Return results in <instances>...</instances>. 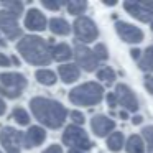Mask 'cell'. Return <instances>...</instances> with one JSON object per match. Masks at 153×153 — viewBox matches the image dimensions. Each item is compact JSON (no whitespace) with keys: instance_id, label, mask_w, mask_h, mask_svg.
<instances>
[{"instance_id":"4316f807","label":"cell","mask_w":153,"mask_h":153,"mask_svg":"<svg viewBox=\"0 0 153 153\" xmlns=\"http://www.w3.org/2000/svg\"><path fill=\"white\" fill-rule=\"evenodd\" d=\"M5 10L10 12L15 17H18V15L22 13V10H23V5H22L20 2H5Z\"/></svg>"},{"instance_id":"d6986e66","label":"cell","mask_w":153,"mask_h":153,"mask_svg":"<svg viewBox=\"0 0 153 153\" xmlns=\"http://www.w3.org/2000/svg\"><path fill=\"white\" fill-rule=\"evenodd\" d=\"M125 148H127L128 153H145V143H143L142 137L132 135L128 140H127Z\"/></svg>"},{"instance_id":"3957f363","label":"cell","mask_w":153,"mask_h":153,"mask_svg":"<svg viewBox=\"0 0 153 153\" xmlns=\"http://www.w3.org/2000/svg\"><path fill=\"white\" fill-rule=\"evenodd\" d=\"M104 97V89L100 84L97 82H86L81 84V86L74 87L69 92V100L76 105H96L102 100Z\"/></svg>"},{"instance_id":"8fae6325","label":"cell","mask_w":153,"mask_h":153,"mask_svg":"<svg viewBox=\"0 0 153 153\" xmlns=\"http://www.w3.org/2000/svg\"><path fill=\"white\" fill-rule=\"evenodd\" d=\"M115 30L119 36L127 43H140L143 40V31L138 27H133V25L125 23V22H117Z\"/></svg>"},{"instance_id":"5bb4252c","label":"cell","mask_w":153,"mask_h":153,"mask_svg":"<svg viewBox=\"0 0 153 153\" xmlns=\"http://www.w3.org/2000/svg\"><path fill=\"white\" fill-rule=\"evenodd\" d=\"M25 27L31 31H43L46 28V18L36 8H31L25 17Z\"/></svg>"},{"instance_id":"74e56055","label":"cell","mask_w":153,"mask_h":153,"mask_svg":"<svg viewBox=\"0 0 153 153\" xmlns=\"http://www.w3.org/2000/svg\"><path fill=\"white\" fill-rule=\"evenodd\" d=\"M145 7H146V8H150V10L153 12V4H145Z\"/></svg>"},{"instance_id":"4fadbf2b","label":"cell","mask_w":153,"mask_h":153,"mask_svg":"<svg viewBox=\"0 0 153 153\" xmlns=\"http://www.w3.org/2000/svg\"><path fill=\"white\" fill-rule=\"evenodd\" d=\"M91 127H92V132L97 137H105L115 128V123H114L112 119H109L105 115H96L91 120Z\"/></svg>"},{"instance_id":"e0dca14e","label":"cell","mask_w":153,"mask_h":153,"mask_svg":"<svg viewBox=\"0 0 153 153\" xmlns=\"http://www.w3.org/2000/svg\"><path fill=\"white\" fill-rule=\"evenodd\" d=\"M71 56H73V51H71V48L68 46V45H64V43L56 45V46L51 50V59L68 61V59H71Z\"/></svg>"},{"instance_id":"7c38bea8","label":"cell","mask_w":153,"mask_h":153,"mask_svg":"<svg viewBox=\"0 0 153 153\" xmlns=\"http://www.w3.org/2000/svg\"><path fill=\"white\" fill-rule=\"evenodd\" d=\"M123 8L132 15L133 18L140 22H152L153 20V12L150 8L145 7V4H135V2H125L123 4Z\"/></svg>"},{"instance_id":"4dcf8cb0","label":"cell","mask_w":153,"mask_h":153,"mask_svg":"<svg viewBox=\"0 0 153 153\" xmlns=\"http://www.w3.org/2000/svg\"><path fill=\"white\" fill-rule=\"evenodd\" d=\"M145 87L148 89V92L153 94V76H146L145 77Z\"/></svg>"},{"instance_id":"277c9868","label":"cell","mask_w":153,"mask_h":153,"mask_svg":"<svg viewBox=\"0 0 153 153\" xmlns=\"http://www.w3.org/2000/svg\"><path fill=\"white\" fill-rule=\"evenodd\" d=\"M27 87V79L23 74L18 73H7L0 76V94L7 96L8 99L22 96V91Z\"/></svg>"},{"instance_id":"d4e9b609","label":"cell","mask_w":153,"mask_h":153,"mask_svg":"<svg viewBox=\"0 0 153 153\" xmlns=\"http://www.w3.org/2000/svg\"><path fill=\"white\" fill-rule=\"evenodd\" d=\"M86 7H87L86 2H69L68 4V12L73 15H79L86 10Z\"/></svg>"},{"instance_id":"6da1fadb","label":"cell","mask_w":153,"mask_h":153,"mask_svg":"<svg viewBox=\"0 0 153 153\" xmlns=\"http://www.w3.org/2000/svg\"><path fill=\"white\" fill-rule=\"evenodd\" d=\"M30 107L33 115L38 119V122L50 128H59L66 120V109L63 104L56 102L45 97H35L30 100Z\"/></svg>"},{"instance_id":"8992f818","label":"cell","mask_w":153,"mask_h":153,"mask_svg":"<svg viewBox=\"0 0 153 153\" xmlns=\"http://www.w3.org/2000/svg\"><path fill=\"white\" fill-rule=\"evenodd\" d=\"M74 33H76V38L81 43H91V41H94L97 38L99 31H97L96 23L91 18L79 17L74 22Z\"/></svg>"},{"instance_id":"ffe728a7","label":"cell","mask_w":153,"mask_h":153,"mask_svg":"<svg viewBox=\"0 0 153 153\" xmlns=\"http://www.w3.org/2000/svg\"><path fill=\"white\" fill-rule=\"evenodd\" d=\"M138 68L142 71H153V46H148L143 51L138 61Z\"/></svg>"},{"instance_id":"ba28073f","label":"cell","mask_w":153,"mask_h":153,"mask_svg":"<svg viewBox=\"0 0 153 153\" xmlns=\"http://www.w3.org/2000/svg\"><path fill=\"white\" fill-rule=\"evenodd\" d=\"M0 30L4 31L8 40H17L22 35L17 17L12 15L10 12H7V10H0Z\"/></svg>"},{"instance_id":"ab89813d","label":"cell","mask_w":153,"mask_h":153,"mask_svg":"<svg viewBox=\"0 0 153 153\" xmlns=\"http://www.w3.org/2000/svg\"><path fill=\"white\" fill-rule=\"evenodd\" d=\"M0 46H5V41L2 40V36H0Z\"/></svg>"},{"instance_id":"9a60e30c","label":"cell","mask_w":153,"mask_h":153,"mask_svg":"<svg viewBox=\"0 0 153 153\" xmlns=\"http://www.w3.org/2000/svg\"><path fill=\"white\" fill-rule=\"evenodd\" d=\"M46 138V132L41 127H31L28 128V132L25 133L23 137V143L27 148H31V146H38L40 143H43V140Z\"/></svg>"},{"instance_id":"cb8c5ba5","label":"cell","mask_w":153,"mask_h":153,"mask_svg":"<svg viewBox=\"0 0 153 153\" xmlns=\"http://www.w3.org/2000/svg\"><path fill=\"white\" fill-rule=\"evenodd\" d=\"M13 120L20 125H28L30 123V115L27 114V110L22 109V107H17L13 110Z\"/></svg>"},{"instance_id":"603a6c76","label":"cell","mask_w":153,"mask_h":153,"mask_svg":"<svg viewBox=\"0 0 153 153\" xmlns=\"http://www.w3.org/2000/svg\"><path fill=\"white\" fill-rule=\"evenodd\" d=\"M97 77H99L100 81H104L105 84H112L114 79H115V73H114L112 68L105 66V68H102V69L97 71Z\"/></svg>"},{"instance_id":"f1b7e54d","label":"cell","mask_w":153,"mask_h":153,"mask_svg":"<svg viewBox=\"0 0 153 153\" xmlns=\"http://www.w3.org/2000/svg\"><path fill=\"white\" fill-rule=\"evenodd\" d=\"M71 120L79 127V125H82V123H84V115L81 112H77V110H74V112H71Z\"/></svg>"},{"instance_id":"2e32d148","label":"cell","mask_w":153,"mask_h":153,"mask_svg":"<svg viewBox=\"0 0 153 153\" xmlns=\"http://www.w3.org/2000/svg\"><path fill=\"white\" fill-rule=\"evenodd\" d=\"M58 73H59V77L63 79V82H66V84H71L74 81H77L79 79V74H81L79 68L76 64H63V66H59Z\"/></svg>"},{"instance_id":"7a4b0ae2","label":"cell","mask_w":153,"mask_h":153,"mask_svg":"<svg viewBox=\"0 0 153 153\" xmlns=\"http://www.w3.org/2000/svg\"><path fill=\"white\" fill-rule=\"evenodd\" d=\"M17 51L35 66H46L51 61L50 45L40 36H23L17 45Z\"/></svg>"},{"instance_id":"7402d4cb","label":"cell","mask_w":153,"mask_h":153,"mask_svg":"<svg viewBox=\"0 0 153 153\" xmlns=\"http://www.w3.org/2000/svg\"><path fill=\"white\" fill-rule=\"evenodd\" d=\"M36 79L40 84H45V86H53L56 82V74L50 69H40L36 71Z\"/></svg>"},{"instance_id":"1f68e13d","label":"cell","mask_w":153,"mask_h":153,"mask_svg":"<svg viewBox=\"0 0 153 153\" xmlns=\"http://www.w3.org/2000/svg\"><path fill=\"white\" fill-rule=\"evenodd\" d=\"M43 153H63V150H61L59 145H51L50 148H46Z\"/></svg>"},{"instance_id":"d6a6232c","label":"cell","mask_w":153,"mask_h":153,"mask_svg":"<svg viewBox=\"0 0 153 153\" xmlns=\"http://www.w3.org/2000/svg\"><path fill=\"white\" fill-rule=\"evenodd\" d=\"M10 63H12V61L8 59V58L5 56V54H2V53H0V66L7 68V66H10Z\"/></svg>"},{"instance_id":"52a82bcc","label":"cell","mask_w":153,"mask_h":153,"mask_svg":"<svg viewBox=\"0 0 153 153\" xmlns=\"http://www.w3.org/2000/svg\"><path fill=\"white\" fill-rule=\"evenodd\" d=\"M114 96H115L117 104L122 105V107H125L127 110H130V112H137V110H138V100H137L135 94L132 92V89H130L128 86L119 84V86L115 87Z\"/></svg>"},{"instance_id":"b9f144b4","label":"cell","mask_w":153,"mask_h":153,"mask_svg":"<svg viewBox=\"0 0 153 153\" xmlns=\"http://www.w3.org/2000/svg\"><path fill=\"white\" fill-rule=\"evenodd\" d=\"M0 153H2V152H0Z\"/></svg>"},{"instance_id":"484cf974","label":"cell","mask_w":153,"mask_h":153,"mask_svg":"<svg viewBox=\"0 0 153 153\" xmlns=\"http://www.w3.org/2000/svg\"><path fill=\"white\" fill-rule=\"evenodd\" d=\"M143 137H145L148 153H153V125H148L143 128Z\"/></svg>"},{"instance_id":"60d3db41","label":"cell","mask_w":153,"mask_h":153,"mask_svg":"<svg viewBox=\"0 0 153 153\" xmlns=\"http://www.w3.org/2000/svg\"><path fill=\"white\" fill-rule=\"evenodd\" d=\"M152 30H153V20H152Z\"/></svg>"},{"instance_id":"8d00e7d4","label":"cell","mask_w":153,"mask_h":153,"mask_svg":"<svg viewBox=\"0 0 153 153\" xmlns=\"http://www.w3.org/2000/svg\"><path fill=\"white\" fill-rule=\"evenodd\" d=\"M132 56H133V58H138V56H140V51H138V50H133V51H132Z\"/></svg>"},{"instance_id":"ac0fdd59","label":"cell","mask_w":153,"mask_h":153,"mask_svg":"<svg viewBox=\"0 0 153 153\" xmlns=\"http://www.w3.org/2000/svg\"><path fill=\"white\" fill-rule=\"evenodd\" d=\"M50 30L53 31L54 35L63 36V35H68L71 31V27L64 18H53V20L50 22Z\"/></svg>"},{"instance_id":"30bf717a","label":"cell","mask_w":153,"mask_h":153,"mask_svg":"<svg viewBox=\"0 0 153 153\" xmlns=\"http://www.w3.org/2000/svg\"><path fill=\"white\" fill-rule=\"evenodd\" d=\"M74 56H76L77 64H79L84 71H96V68L99 66V59L96 58L94 51H91L89 48L82 46V45H76Z\"/></svg>"},{"instance_id":"f35d334b","label":"cell","mask_w":153,"mask_h":153,"mask_svg":"<svg viewBox=\"0 0 153 153\" xmlns=\"http://www.w3.org/2000/svg\"><path fill=\"white\" fill-rule=\"evenodd\" d=\"M69 153H84V152H79V150H69Z\"/></svg>"},{"instance_id":"83f0119b","label":"cell","mask_w":153,"mask_h":153,"mask_svg":"<svg viewBox=\"0 0 153 153\" xmlns=\"http://www.w3.org/2000/svg\"><path fill=\"white\" fill-rule=\"evenodd\" d=\"M94 54H96L97 59H107V56H109L104 45H97V46L94 48Z\"/></svg>"},{"instance_id":"9c48e42d","label":"cell","mask_w":153,"mask_h":153,"mask_svg":"<svg viewBox=\"0 0 153 153\" xmlns=\"http://www.w3.org/2000/svg\"><path fill=\"white\" fill-rule=\"evenodd\" d=\"M0 142L7 153H20L22 135L18 130L12 128V127H5L0 133Z\"/></svg>"},{"instance_id":"836d02e7","label":"cell","mask_w":153,"mask_h":153,"mask_svg":"<svg viewBox=\"0 0 153 153\" xmlns=\"http://www.w3.org/2000/svg\"><path fill=\"white\" fill-rule=\"evenodd\" d=\"M107 102H109L110 107H115V105H117V100H115V96H114V92L107 96Z\"/></svg>"},{"instance_id":"44dd1931","label":"cell","mask_w":153,"mask_h":153,"mask_svg":"<svg viewBox=\"0 0 153 153\" xmlns=\"http://www.w3.org/2000/svg\"><path fill=\"white\" fill-rule=\"evenodd\" d=\"M107 146H109L110 152H120L123 146V135L122 132H114L109 135L107 138Z\"/></svg>"},{"instance_id":"e575fe53","label":"cell","mask_w":153,"mask_h":153,"mask_svg":"<svg viewBox=\"0 0 153 153\" xmlns=\"http://www.w3.org/2000/svg\"><path fill=\"white\" fill-rule=\"evenodd\" d=\"M5 109H7V105H5L4 100L0 99V115H4V114H5Z\"/></svg>"},{"instance_id":"5b68a950","label":"cell","mask_w":153,"mask_h":153,"mask_svg":"<svg viewBox=\"0 0 153 153\" xmlns=\"http://www.w3.org/2000/svg\"><path fill=\"white\" fill-rule=\"evenodd\" d=\"M63 142L66 143L68 146H71V150H79V152L89 150L91 146H92L87 133L77 125H69L66 130H64Z\"/></svg>"},{"instance_id":"f546056e","label":"cell","mask_w":153,"mask_h":153,"mask_svg":"<svg viewBox=\"0 0 153 153\" xmlns=\"http://www.w3.org/2000/svg\"><path fill=\"white\" fill-rule=\"evenodd\" d=\"M41 4H43L45 8H50V10H58V8L61 7L59 4H56V2H50V0H43Z\"/></svg>"},{"instance_id":"d590c367","label":"cell","mask_w":153,"mask_h":153,"mask_svg":"<svg viewBox=\"0 0 153 153\" xmlns=\"http://www.w3.org/2000/svg\"><path fill=\"white\" fill-rule=\"evenodd\" d=\"M133 123H135V125L142 123V117H140V115H135V117H133Z\"/></svg>"}]
</instances>
